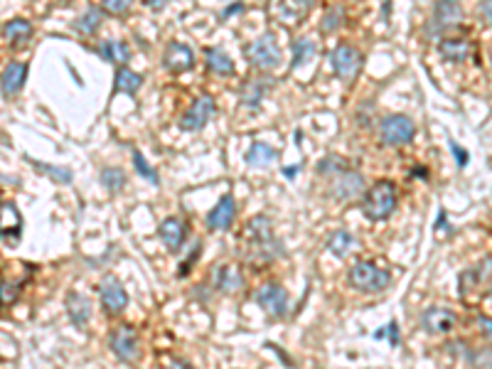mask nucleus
I'll return each instance as SVG.
<instances>
[{"label":"nucleus","mask_w":492,"mask_h":369,"mask_svg":"<svg viewBox=\"0 0 492 369\" xmlns=\"http://www.w3.org/2000/svg\"><path fill=\"white\" fill-rule=\"evenodd\" d=\"M244 256L254 266H264L271 259L281 256V244H278L276 234L271 229V222L264 214L251 217V222L244 229Z\"/></svg>","instance_id":"nucleus-1"},{"label":"nucleus","mask_w":492,"mask_h":369,"mask_svg":"<svg viewBox=\"0 0 492 369\" xmlns=\"http://www.w3.org/2000/svg\"><path fill=\"white\" fill-rule=\"evenodd\" d=\"M396 209V187L389 180H379L367 190L362 202V212L372 222H382V219L391 217Z\"/></svg>","instance_id":"nucleus-2"},{"label":"nucleus","mask_w":492,"mask_h":369,"mask_svg":"<svg viewBox=\"0 0 492 369\" xmlns=\"http://www.w3.org/2000/svg\"><path fill=\"white\" fill-rule=\"evenodd\" d=\"M350 286L359 293H379L391 283V273L379 268L374 261H357L350 268Z\"/></svg>","instance_id":"nucleus-3"},{"label":"nucleus","mask_w":492,"mask_h":369,"mask_svg":"<svg viewBox=\"0 0 492 369\" xmlns=\"http://www.w3.org/2000/svg\"><path fill=\"white\" fill-rule=\"evenodd\" d=\"M246 60L259 69H273L281 65V47H278L273 33H266L256 37L254 42L246 47Z\"/></svg>","instance_id":"nucleus-4"},{"label":"nucleus","mask_w":492,"mask_h":369,"mask_svg":"<svg viewBox=\"0 0 492 369\" xmlns=\"http://www.w3.org/2000/svg\"><path fill=\"white\" fill-rule=\"evenodd\" d=\"M414 136H416V126L412 119H406L401 114L387 116L379 126V138L384 146H404V143H412Z\"/></svg>","instance_id":"nucleus-5"},{"label":"nucleus","mask_w":492,"mask_h":369,"mask_svg":"<svg viewBox=\"0 0 492 369\" xmlns=\"http://www.w3.org/2000/svg\"><path fill=\"white\" fill-rule=\"evenodd\" d=\"M254 300L259 303L261 310H266L273 318H286L288 308H291V298H288L286 288L278 286V283H264V286L256 291Z\"/></svg>","instance_id":"nucleus-6"},{"label":"nucleus","mask_w":492,"mask_h":369,"mask_svg":"<svg viewBox=\"0 0 492 369\" xmlns=\"http://www.w3.org/2000/svg\"><path fill=\"white\" fill-rule=\"evenodd\" d=\"M108 345H111L116 357L126 364H135V359H138V354H141L138 335H135V330L128 325H119L116 330H111V335H108Z\"/></svg>","instance_id":"nucleus-7"},{"label":"nucleus","mask_w":492,"mask_h":369,"mask_svg":"<svg viewBox=\"0 0 492 369\" xmlns=\"http://www.w3.org/2000/svg\"><path fill=\"white\" fill-rule=\"evenodd\" d=\"M99 298H101V305L108 315L124 313L126 305H128V293H126L124 283L114 276H108L101 281V286H99Z\"/></svg>","instance_id":"nucleus-8"},{"label":"nucleus","mask_w":492,"mask_h":369,"mask_svg":"<svg viewBox=\"0 0 492 369\" xmlns=\"http://www.w3.org/2000/svg\"><path fill=\"white\" fill-rule=\"evenodd\" d=\"M332 67H335V74L345 82H352L355 76L359 74V67H362V55L352 44H340L332 52Z\"/></svg>","instance_id":"nucleus-9"},{"label":"nucleus","mask_w":492,"mask_h":369,"mask_svg":"<svg viewBox=\"0 0 492 369\" xmlns=\"http://www.w3.org/2000/svg\"><path fill=\"white\" fill-rule=\"evenodd\" d=\"M214 116V98L202 94L200 98H195V103L187 109V114L180 119V128L183 130H200L202 126H207V121Z\"/></svg>","instance_id":"nucleus-10"},{"label":"nucleus","mask_w":492,"mask_h":369,"mask_svg":"<svg viewBox=\"0 0 492 369\" xmlns=\"http://www.w3.org/2000/svg\"><path fill=\"white\" fill-rule=\"evenodd\" d=\"M455 313L450 308H441V305H433L426 313L421 315V327L431 335H446L455 327Z\"/></svg>","instance_id":"nucleus-11"},{"label":"nucleus","mask_w":492,"mask_h":369,"mask_svg":"<svg viewBox=\"0 0 492 369\" xmlns=\"http://www.w3.org/2000/svg\"><path fill=\"white\" fill-rule=\"evenodd\" d=\"M162 65H165V69L170 71H187L195 67V52H192V47L185 42H173L168 49H165V57H162Z\"/></svg>","instance_id":"nucleus-12"},{"label":"nucleus","mask_w":492,"mask_h":369,"mask_svg":"<svg viewBox=\"0 0 492 369\" xmlns=\"http://www.w3.org/2000/svg\"><path fill=\"white\" fill-rule=\"evenodd\" d=\"M234 217H237V205H234L232 195H224L222 200L212 207V212L207 214V227L214 229V232H224L234 224Z\"/></svg>","instance_id":"nucleus-13"},{"label":"nucleus","mask_w":492,"mask_h":369,"mask_svg":"<svg viewBox=\"0 0 492 369\" xmlns=\"http://www.w3.org/2000/svg\"><path fill=\"white\" fill-rule=\"evenodd\" d=\"M362 190H364V178L359 173H352V170H345V173H340L332 180V197L335 200L347 202L352 197H357Z\"/></svg>","instance_id":"nucleus-14"},{"label":"nucleus","mask_w":492,"mask_h":369,"mask_svg":"<svg viewBox=\"0 0 492 369\" xmlns=\"http://www.w3.org/2000/svg\"><path fill=\"white\" fill-rule=\"evenodd\" d=\"M0 212H3V227H0V232H3V241H6L8 246H15L22 237L20 212H17V207L12 205V202H3V209H0Z\"/></svg>","instance_id":"nucleus-15"},{"label":"nucleus","mask_w":492,"mask_h":369,"mask_svg":"<svg viewBox=\"0 0 492 369\" xmlns=\"http://www.w3.org/2000/svg\"><path fill=\"white\" fill-rule=\"evenodd\" d=\"M158 234H160L162 244L170 254H178L185 244V224L180 222L178 217H165L158 227Z\"/></svg>","instance_id":"nucleus-16"},{"label":"nucleus","mask_w":492,"mask_h":369,"mask_svg":"<svg viewBox=\"0 0 492 369\" xmlns=\"http://www.w3.org/2000/svg\"><path fill=\"white\" fill-rule=\"evenodd\" d=\"M67 313H69V320L74 323L76 327H84L89 323V318H92V303H89L87 295L71 291V293L67 295Z\"/></svg>","instance_id":"nucleus-17"},{"label":"nucleus","mask_w":492,"mask_h":369,"mask_svg":"<svg viewBox=\"0 0 492 369\" xmlns=\"http://www.w3.org/2000/svg\"><path fill=\"white\" fill-rule=\"evenodd\" d=\"M214 283H217V288H219L222 293L232 295V293H237L239 288L244 286V276L239 273L237 266H232V264H222V266L214 271Z\"/></svg>","instance_id":"nucleus-18"},{"label":"nucleus","mask_w":492,"mask_h":369,"mask_svg":"<svg viewBox=\"0 0 492 369\" xmlns=\"http://www.w3.org/2000/svg\"><path fill=\"white\" fill-rule=\"evenodd\" d=\"M27 76V67L22 62H10L3 69V96H15L22 89Z\"/></svg>","instance_id":"nucleus-19"},{"label":"nucleus","mask_w":492,"mask_h":369,"mask_svg":"<svg viewBox=\"0 0 492 369\" xmlns=\"http://www.w3.org/2000/svg\"><path fill=\"white\" fill-rule=\"evenodd\" d=\"M460 22V8L455 0H441L436 6V12H433L431 25H441V28H453Z\"/></svg>","instance_id":"nucleus-20"},{"label":"nucleus","mask_w":492,"mask_h":369,"mask_svg":"<svg viewBox=\"0 0 492 369\" xmlns=\"http://www.w3.org/2000/svg\"><path fill=\"white\" fill-rule=\"evenodd\" d=\"M205 60H207V67H210L214 74H219V76H232L234 74V62L229 60L227 52H222L219 47L205 49Z\"/></svg>","instance_id":"nucleus-21"},{"label":"nucleus","mask_w":492,"mask_h":369,"mask_svg":"<svg viewBox=\"0 0 492 369\" xmlns=\"http://www.w3.org/2000/svg\"><path fill=\"white\" fill-rule=\"evenodd\" d=\"M439 52H441V57L448 62H466L468 55H470V47H468L466 40L448 37V40H441Z\"/></svg>","instance_id":"nucleus-22"},{"label":"nucleus","mask_w":492,"mask_h":369,"mask_svg":"<svg viewBox=\"0 0 492 369\" xmlns=\"http://www.w3.org/2000/svg\"><path fill=\"white\" fill-rule=\"evenodd\" d=\"M99 52H101L103 60L114 62V65H126L130 60V49L126 42H119V40H106V42L99 44Z\"/></svg>","instance_id":"nucleus-23"},{"label":"nucleus","mask_w":492,"mask_h":369,"mask_svg":"<svg viewBox=\"0 0 492 369\" xmlns=\"http://www.w3.org/2000/svg\"><path fill=\"white\" fill-rule=\"evenodd\" d=\"M141 87H143V76L138 74V71L128 69V67H121L119 74H116V92L130 94V96H133Z\"/></svg>","instance_id":"nucleus-24"},{"label":"nucleus","mask_w":492,"mask_h":369,"mask_svg":"<svg viewBox=\"0 0 492 369\" xmlns=\"http://www.w3.org/2000/svg\"><path fill=\"white\" fill-rule=\"evenodd\" d=\"M276 160V151L271 146H266V143H251L249 153H246V163L251 165V168H266V165H271Z\"/></svg>","instance_id":"nucleus-25"},{"label":"nucleus","mask_w":492,"mask_h":369,"mask_svg":"<svg viewBox=\"0 0 492 369\" xmlns=\"http://www.w3.org/2000/svg\"><path fill=\"white\" fill-rule=\"evenodd\" d=\"M352 246H355V237H352L350 232H345V229H337L335 234H330V239H328V249H330V254H335L337 259H345L352 251Z\"/></svg>","instance_id":"nucleus-26"},{"label":"nucleus","mask_w":492,"mask_h":369,"mask_svg":"<svg viewBox=\"0 0 492 369\" xmlns=\"http://www.w3.org/2000/svg\"><path fill=\"white\" fill-rule=\"evenodd\" d=\"M266 89H269V84H266L264 79L246 82V84H244V89H241V103H244V106H249V109H259L261 96L266 94Z\"/></svg>","instance_id":"nucleus-27"},{"label":"nucleus","mask_w":492,"mask_h":369,"mask_svg":"<svg viewBox=\"0 0 492 369\" xmlns=\"http://www.w3.org/2000/svg\"><path fill=\"white\" fill-rule=\"evenodd\" d=\"M3 35H6L8 42H22L33 35V25L25 20V17H15V20H8L6 28H3Z\"/></svg>","instance_id":"nucleus-28"},{"label":"nucleus","mask_w":492,"mask_h":369,"mask_svg":"<svg viewBox=\"0 0 492 369\" xmlns=\"http://www.w3.org/2000/svg\"><path fill=\"white\" fill-rule=\"evenodd\" d=\"M101 25V10L99 8H89L87 12H81L74 20V30L81 35H94Z\"/></svg>","instance_id":"nucleus-29"},{"label":"nucleus","mask_w":492,"mask_h":369,"mask_svg":"<svg viewBox=\"0 0 492 369\" xmlns=\"http://www.w3.org/2000/svg\"><path fill=\"white\" fill-rule=\"evenodd\" d=\"M101 182L108 192H119V190H124V184H126V173L121 168H103Z\"/></svg>","instance_id":"nucleus-30"},{"label":"nucleus","mask_w":492,"mask_h":369,"mask_svg":"<svg viewBox=\"0 0 492 369\" xmlns=\"http://www.w3.org/2000/svg\"><path fill=\"white\" fill-rule=\"evenodd\" d=\"M293 67H300L303 62H310L313 60V55H315V47H313V42L310 40H296L293 42Z\"/></svg>","instance_id":"nucleus-31"},{"label":"nucleus","mask_w":492,"mask_h":369,"mask_svg":"<svg viewBox=\"0 0 492 369\" xmlns=\"http://www.w3.org/2000/svg\"><path fill=\"white\" fill-rule=\"evenodd\" d=\"M133 168L141 178L151 180V184H160V178H158V173L153 170V165H148V160L143 157L141 151H133Z\"/></svg>","instance_id":"nucleus-32"},{"label":"nucleus","mask_w":492,"mask_h":369,"mask_svg":"<svg viewBox=\"0 0 492 369\" xmlns=\"http://www.w3.org/2000/svg\"><path fill=\"white\" fill-rule=\"evenodd\" d=\"M468 362L475 369H492V350L490 347L468 350Z\"/></svg>","instance_id":"nucleus-33"},{"label":"nucleus","mask_w":492,"mask_h":369,"mask_svg":"<svg viewBox=\"0 0 492 369\" xmlns=\"http://www.w3.org/2000/svg\"><path fill=\"white\" fill-rule=\"evenodd\" d=\"M345 22V12H342V8L340 6H332L330 10L325 12V17H323V30L325 33H332V30H337Z\"/></svg>","instance_id":"nucleus-34"},{"label":"nucleus","mask_w":492,"mask_h":369,"mask_svg":"<svg viewBox=\"0 0 492 369\" xmlns=\"http://www.w3.org/2000/svg\"><path fill=\"white\" fill-rule=\"evenodd\" d=\"M345 160H342V157H323V160H320V165H318V173L320 175H332V173H345Z\"/></svg>","instance_id":"nucleus-35"},{"label":"nucleus","mask_w":492,"mask_h":369,"mask_svg":"<svg viewBox=\"0 0 492 369\" xmlns=\"http://www.w3.org/2000/svg\"><path fill=\"white\" fill-rule=\"evenodd\" d=\"M35 165H37V170H42L44 175H49V178L57 180V182H62V184L71 182V173H69V170L57 168V165H44V163H35Z\"/></svg>","instance_id":"nucleus-36"},{"label":"nucleus","mask_w":492,"mask_h":369,"mask_svg":"<svg viewBox=\"0 0 492 369\" xmlns=\"http://www.w3.org/2000/svg\"><path fill=\"white\" fill-rule=\"evenodd\" d=\"M374 337H389L391 345H399V325H396V320H391L389 325H387V330L382 327V330L374 332Z\"/></svg>","instance_id":"nucleus-37"},{"label":"nucleus","mask_w":492,"mask_h":369,"mask_svg":"<svg viewBox=\"0 0 492 369\" xmlns=\"http://www.w3.org/2000/svg\"><path fill=\"white\" fill-rule=\"evenodd\" d=\"M130 3H133V0H103V8H106L108 12H114V15H121V12L128 10Z\"/></svg>","instance_id":"nucleus-38"},{"label":"nucleus","mask_w":492,"mask_h":369,"mask_svg":"<svg viewBox=\"0 0 492 369\" xmlns=\"http://www.w3.org/2000/svg\"><path fill=\"white\" fill-rule=\"evenodd\" d=\"M17 288H20L17 283H10V281L3 283V303H6V305H12V303H15Z\"/></svg>","instance_id":"nucleus-39"},{"label":"nucleus","mask_w":492,"mask_h":369,"mask_svg":"<svg viewBox=\"0 0 492 369\" xmlns=\"http://www.w3.org/2000/svg\"><path fill=\"white\" fill-rule=\"evenodd\" d=\"M477 325H480V332H482V335H485L487 340L492 342V318H485V315H482L480 320H477Z\"/></svg>","instance_id":"nucleus-40"},{"label":"nucleus","mask_w":492,"mask_h":369,"mask_svg":"<svg viewBox=\"0 0 492 369\" xmlns=\"http://www.w3.org/2000/svg\"><path fill=\"white\" fill-rule=\"evenodd\" d=\"M450 153L455 155V160H458L460 168H466V165H468V153H466V151H460V148L455 146V143H450Z\"/></svg>","instance_id":"nucleus-41"},{"label":"nucleus","mask_w":492,"mask_h":369,"mask_svg":"<svg viewBox=\"0 0 492 369\" xmlns=\"http://www.w3.org/2000/svg\"><path fill=\"white\" fill-rule=\"evenodd\" d=\"M241 3H234V6H229V10H224L222 12V17H224V20H227V17H232V15H237V12H241Z\"/></svg>","instance_id":"nucleus-42"},{"label":"nucleus","mask_w":492,"mask_h":369,"mask_svg":"<svg viewBox=\"0 0 492 369\" xmlns=\"http://www.w3.org/2000/svg\"><path fill=\"white\" fill-rule=\"evenodd\" d=\"M146 6L153 8V10H162V8L168 6V0H146Z\"/></svg>","instance_id":"nucleus-43"},{"label":"nucleus","mask_w":492,"mask_h":369,"mask_svg":"<svg viewBox=\"0 0 492 369\" xmlns=\"http://www.w3.org/2000/svg\"><path fill=\"white\" fill-rule=\"evenodd\" d=\"M482 15H485L487 22L492 25V0H485V3H482Z\"/></svg>","instance_id":"nucleus-44"},{"label":"nucleus","mask_w":492,"mask_h":369,"mask_svg":"<svg viewBox=\"0 0 492 369\" xmlns=\"http://www.w3.org/2000/svg\"><path fill=\"white\" fill-rule=\"evenodd\" d=\"M168 369H192L187 362H183V359H170V367Z\"/></svg>","instance_id":"nucleus-45"},{"label":"nucleus","mask_w":492,"mask_h":369,"mask_svg":"<svg viewBox=\"0 0 492 369\" xmlns=\"http://www.w3.org/2000/svg\"><path fill=\"white\" fill-rule=\"evenodd\" d=\"M296 173H298V168H283V175H286V178H296Z\"/></svg>","instance_id":"nucleus-46"},{"label":"nucleus","mask_w":492,"mask_h":369,"mask_svg":"<svg viewBox=\"0 0 492 369\" xmlns=\"http://www.w3.org/2000/svg\"><path fill=\"white\" fill-rule=\"evenodd\" d=\"M490 55H492V49H490Z\"/></svg>","instance_id":"nucleus-47"}]
</instances>
